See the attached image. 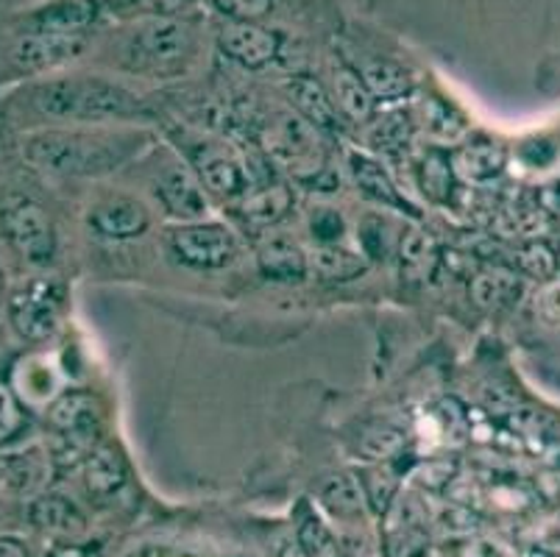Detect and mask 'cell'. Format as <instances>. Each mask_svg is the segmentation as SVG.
I'll use <instances>...</instances> for the list:
<instances>
[{
    "label": "cell",
    "mask_w": 560,
    "mask_h": 557,
    "mask_svg": "<svg viewBox=\"0 0 560 557\" xmlns=\"http://www.w3.org/2000/svg\"><path fill=\"white\" fill-rule=\"evenodd\" d=\"M167 248L182 265L198 270L223 268L237 257V240L221 223H190L167 234Z\"/></svg>",
    "instance_id": "5b68a950"
},
{
    "label": "cell",
    "mask_w": 560,
    "mask_h": 557,
    "mask_svg": "<svg viewBox=\"0 0 560 557\" xmlns=\"http://www.w3.org/2000/svg\"><path fill=\"white\" fill-rule=\"evenodd\" d=\"M149 131H37L23 140V156L54 176H106L131 162L149 146Z\"/></svg>",
    "instance_id": "6da1fadb"
},
{
    "label": "cell",
    "mask_w": 560,
    "mask_h": 557,
    "mask_svg": "<svg viewBox=\"0 0 560 557\" xmlns=\"http://www.w3.org/2000/svg\"><path fill=\"white\" fill-rule=\"evenodd\" d=\"M198 173H201V182L210 187L212 193L223 198L243 196L248 190V173L241 165L237 156H232L229 151L221 148H207L196 156Z\"/></svg>",
    "instance_id": "5bb4252c"
},
{
    "label": "cell",
    "mask_w": 560,
    "mask_h": 557,
    "mask_svg": "<svg viewBox=\"0 0 560 557\" xmlns=\"http://www.w3.org/2000/svg\"><path fill=\"white\" fill-rule=\"evenodd\" d=\"M296 544L304 552V557H343V544L318 515H307L299 524Z\"/></svg>",
    "instance_id": "1f68e13d"
},
{
    "label": "cell",
    "mask_w": 560,
    "mask_h": 557,
    "mask_svg": "<svg viewBox=\"0 0 560 557\" xmlns=\"http://www.w3.org/2000/svg\"><path fill=\"white\" fill-rule=\"evenodd\" d=\"M360 76H363L365 86H369V92L374 95V101L407 98L412 92V86H416V79H412L410 70H407L405 65H399V61L390 59L369 61V65L360 70Z\"/></svg>",
    "instance_id": "603a6c76"
},
{
    "label": "cell",
    "mask_w": 560,
    "mask_h": 557,
    "mask_svg": "<svg viewBox=\"0 0 560 557\" xmlns=\"http://www.w3.org/2000/svg\"><path fill=\"white\" fill-rule=\"evenodd\" d=\"M156 198L167 214L182 218V221H196L207 212V198H203L201 184L187 167H171L156 182Z\"/></svg>",
    "instance_id": "7c38bea8"
},
{
    "label": "cell",
    "mask_w": 560,
    "mask_h": 557,
    "mask_svg": "<svg viewBox=\"0 0 560 557\" xmlns=\"http://www.w3.org/2000/svg\"><path fill=\"white\" fill-rule=\"evenodd\" d=\"M332 98L346 117L358 123L369 120L371 112H374V95L365 86L363 76L343 61H338L332 68Z\"/></svg>",
    "instance_id": "44dd1931"
},
{
    "label": "cell",
    "mask_w": 560,
    "mask_h": 557,
    "mask_svg": "<svg viewBox=\"0 0 560 557\" xmlns=\"http://www.w3.org/2000/svg\"><path fill=\"white\" fill-rule=\"evenodd\" d=\"M438 259H441L438 257V243L430 232L412 229L405 234L399 248V265L407 282H430L438 268Z\"/></svg>",
    "instance_id": "7402d4cb"
},
{
    "label": "cell",
    "mask_w": 560,
    "mask_h": 557,
    "mask_svg": "<svg viewBox=\"0 0 560 557\" xmlns=\"http://www.w3.org/2000/svg\"><path fill=\"white\" fill-rule=\"evenodd\" d=\"M62 315V288L54 282H34L12 295L9 318L18 335L32 344H43L59 326Z\"/></svg>",
    "instance_id": "8992f818"
},
{
    "label": "cell",
    "mask_w": 560,
    "mask_h": 557,
    "mask_svg": "<svg viewBox=\"0 0 560 557\" xmlns=\"http://www.w3.org/2000/svg\"><path fill=\"white\" fill-rule=\"evenodd\" d=\"M363 490H365V499H369L371 508L376 513H388L390 502L396 497V479L390 477L385 468H371V472L363 474Z\"/></svg>",
    "instance_id": "d590c367"
},
{
    "label": "cell",
    "mask_w": 560,
    "mask_h": 557,
    "mask_svg": "<svg viewBox=\"0 0 560 557\" xmlns=\"http://www.w3.org/2000/svg\"><path fill=\"white\" fill-rule=\"evenodd\" d=\"M313 268L324 279H332V282H351V279H358V276L365 274L369 257L358 252H349L340 243L318 245L313 254Z\"/></svg>",
    "instance_id": "4316f807"
},
{
    "label": "cell",
    "mask_w": 560,
    "mask_h": 557,
    "mask_svg": "<svg viewBox=\"0 0 560 557\" xmlns=\"http://www.w3.org/2000/svg\"><path fill=\"white\" fill-rule=\"evenodd\" d=\"M48 479V457L39 449L0 454V499L34 497Z\"/></svg>",
    "instance_id": "9c48e42d"
},
{
    "label": "cell",
    "mask_w": 560,
    "mask_h": 557,
    "mask_svg": "<svg viewBox=\"0 0 560 557\" xmlns=\"http://www.w3.org/2000/svg\"><path fill=\"white\" fill-rule=\"evenodd\" d=\"M290 207H293V193L288 187H282V184H277V187H268V190H259L254 196H248L243 201L241 214L252 229H265L271 227V223L282 221Z\"/></svg>",
    "instance_id": "f1b7e54d"
},
{
    "label": "cell",
    "mask_w": 560,
    "mask_h": 557,
    "mask_svg": "<svg viewBox=\"0 0 560 557\" xmlns=\"http://www.w3.org/2000/svg\"><path fill=\"white\" fill-rule=\"evenodd\" d=\"M468 290H471V299H475L477 306L499 313V310H505V306H511L518 299L522 279L505 268H491L477 274Z\"/></svg>",
    "instance_id": "cb8c5ba5"
},
{
    "label": "cell",
    "mask_w": 560,
    "mask_h": 557,
    "mask_svg": "<svg viewBox=\"0 0 560 557\" xmlns=\"http://www.w3.org/2000/svg\"><path fill=\"white\" fill-rule=\"evenodd\" d=\"M223 54L243 68H265L268 61L277 59L279 37L273 31L259 28L254 23H232L218 37Z\"/></svg>",
    "instance_id": "ba28073f"
},
{
    "label": "cell",
    "mask_w": 560,
    "mask_h": 557,
    "mask_svg": "<svg viewBox=\"0 0 560 557\" xmlns=\"http://www.w3.org/2000/svg\"><path fill=\"white\" fill-rule=\"evenodd\" d=\"M149 227V209L137 198L115 196L90 209V229L104 240H135Z\"/></svg>",
    "instance_id": "52a82bcc"
},
{
    "label": "cell",
    "mask_w": 560,
    "mask_h": 557,
    "mask_svg": "<svg viewBox=\"0 0 560 557\" xmlns=\"http://www.w3.org/2000/svg\"><path fill=\"white\" fill-rule=\"evenodd\" d=\"M84 50V37L75 34H45L34 31L32 37H25L18 45V61L25 70H48L56 65L75 59Z\"/></svg>",
    "instance_id": "4fadbf2b"
},
{
    "label": "cell",
    "mask_w": 560,
    "mask_h": 557,
    "mask_svg": "<svg viewBox=\"0 0 560 557\" xmlns=\"http://www.w3.org/2000/svg\"><path fill=\"white\" fill-rule=\"evenodd\" d=\"M427 131H430L435 140L441 142H457L463 135H466V120L460 117V112L452 109L444 101L432 98L427 104Z\"/></svg>",
    "instance_id": "d6a6232c"
},
{
    "label": "cell",
    "mask_w": 560,
    "mask_h": 557,
    "mask_svg": "<svg viewBox=\"0 0 560 557\" xmlns=\"http://www.w3.org/2000/svg\"><path fill=\"white\" fill-rule=\"evenodd\" d=\"M288 95L293 106L302 112L304 120L315 126V129H338L340 126L338 104L313 76H296L288 84Z\"/></svg>",
    "instance_id": "9a60e30c"
},
{
    "label": "cell",
    "mask_w": 560,
    "mask_h": 557,
    "mask_svg": "<svg viewBox=\"0 0 560 557\" xmlns=\"http://www.w3.org/2000/svg\"><path fill=\"white\" fill-rule=\"evenodd\" d=\"M427 544V515L416 499H399L388 508V527H385V552L388 557H419Z\"/></svg>",
    "instance_id": "30bf717a"
},
{
    "label": "cell",
    "mask_w": 560,
    "mask_h": 557,
    "mask_svg": "<svg viewBox=\"0 0 560 557\" xmlns=\"http://www.w3.org/2000/svg\"><path fill=\"white\" fill-rule=\"evenodd\" d=\"M0 290H3V274H0Z\"/></svg>",
    "instance_id": "f6af8a7d"
},
{
    "label": "cell",
    "mask_w": 560,
    "mask_h": 557,
    "mask_svg": "<svg viewBox=\"0 0 560 557\" xmlns=\"http://www.w3.org/2000/svg\"><path fill=\"white\" fill-rule=\"evenodd\" d=\"M126 485V466L120 454L109 446H98L86 460V488L98 499L112 497Z\"/></svg>",
    "instance_id": "484cf974"
},
{
    "label": "cell",
    "mask_w": 560,
    "mask_h": 557,
    "mask_svg": "<svg viewBox=\"0 0 560 557\" xmlns=\"http://www.w3.org/2000/svg\"><path fill=\"white\" fill-rule=\"evenodd\" d=\"M518 265H522L524 274L538 276V279H549L558 268V257L549 252L544 243H529L524 245L522 254H518Z\"/></svg>",
    "instance_id": "f35d334b"
},
{
    "label": "cell",
    "mask_w": 560,
    "mask_h": 557,
    "mask_svg": "<svg viewBox=\"0 0 560 557\" xmlns=\"http://www.w3.org/2000/svg\"><path fill=\"white\" fill-rule=\"evenodd\" d=\"M192 54L190 25L171 18H151L131 31L126 43V65L131 70H151V73H167L176 70L182 61Z\"/></svg>",
    "instance_id": "3957f363"
},
{
    "label": "cell",
    "mask_w": 560,
    "mask_h": 557,
    "mask_svg": "<svg viewBox=\"0 0 560 557\" xmlns=\"http://www.w3.org/2000/svg\"><path fill=\"white\" fill-rule=\"evenodd\" d=\"M20 427H23V410H20L18 396L12 387L0 382V443L9 441Z\"/></svg>",
    "instance_id": "60d3db41"
},
{
    "label": "cell",
    "mask_w": 560,
    "mask_h": 557,
    "mask_svg": "<svg viewBox=\"0 0 560 557\" xmlns=\"http://www.w3.org/2000/svg\"><path fill=\"white\" fill-rule=\"evenodd\" d=\"M98 402L90 393H65L50 405L48 421L50 427L59 429L65 438H86L98 427Z\"/></svg>",
    "instance_id": "2e32d148"
},
{
    "label": "cell",
    "mask_w": 560,
    "mask_h": 557,
    "mask_svg": "<svg viewBox=\"0 0 560 557\" xmlns=\"http://www.w3.org/2000/svg\"><path fill=\"white\" fill-rule=\"evenodd\" d=\"M349 167H351V176H354V182H358V187L365 193V196L374 198V201H380V204H385V207L407 209V212H412L410 204L399 196L396 184L390 182V176L385 173V167H382L380 162L371 160V156H365V153L351 151Z\"/></svg>",
    "instance_id": "ffe728a7"
},
{
    "label": "cell",
    "mask_w": 560,
    "mask_h": 557,
    "mask_svg": "<svg viewBox=\"0 0 560 557\" xmlns=\"http://www.w3.org/2000/svg\"><path fill=\"white\" fill-rule=\"evenodd\" d=\"M3 232L20 257L32 265H48L56 254V232L43 207L28 198H14L0 212Z\"/></svg>",
    "instance_id": "277c9868"
},
{
    "label": "cell",
    "mask_w": 560,
    "mask_h": 557,
    "mask_svg": "<svg viewBox=\"0 0 560 557\" xmlns=\"http://www.w3.org/2000/svg\"><path fill=\"white\" fill-rule=\"evenodd\" d=\"M320 499H324L329 513L343 521L363 519L365 504H369L363 483L354 474H335V477H329L324 488H320Z\"/></svg>",
    "instance_id": "d4e9b609"
},
{
    "label": "cell",
    "mask_w": 560,
    "mask_h": 557,
    "mask_svg": "<svg viewBox=\"0 0 560 557\" xmlns=\"http://www.w3.org/2000/svg\"><path fill=\"white\" fill-rule=\"evenodd\" d=\"M34 527L54 538H79L86 533V519L73 499L62 494H39L28 508Z\"/></svg>",
    "instance_id": "8fae6325"
},
{
    "label": "cell",
    "mask_w": 560,
    "mask_h": 557,
    "mask_svg": "<svg viewBox=\"0 0 560 557\" xmlns=\"http://www.w3.org/2000/svg\"><path fill=\"white\" fill-rule=\"evenodd\" d=\"M315 137L310 131L307 123L296 120V117H282L271 129V137H268V151L277 156L279 162L293 171L302 162H313L315 156Z\"/></svg>",
    "instance_id": "d6986e66"
},
{
    "label": "cell",
    "mask_w": 560,
    "mask_h": 557,
    "mask_svg": "<svg viewBox=\"0 0 560 557\" xmlns=\"http://www.w3.org/2000/svg\"><path fill=\"white\" fill-rule=\"evenodd\" d=\"M20 368H23V374L18 380L20 393L34 405H43V402L54 398L59 385H62L59 376H56V365H50L45 357H28Z\"/></svg>",
    "instance_id": "f546056e"
},
{
    "label": "cell",
    "mask_w": 560,
    "mask_h": 557,
    "mask_svg": "<svg viewBox=\"0 0 560 557\" xmlns=\"http://www.w3.org/2000/svg\"><path fill=\"white\" fill-rule=\"evenodd\" d=\"M536 310L549 324H560V282H547L536 295Z\"/></svg>",
    "instance_id": "7bdbcfd3"
},
{
    "label": "cell",
    "mask_w": 560,
    "mask_h": 557,
    "mask_svg": "<svg viewBox=\"0 0 560 557\" xmlns=\"http://www.w3.org/2000/svg\"><path fill=\"white\" fill-rule=\"evenodd\" d=\"M54 557H59V555H54Z\"/></svg>",
    "instance_id": "bcb514c9"
},
{
    "label": "cell",
    "mask_w": 560,
    "mask_h": 557,
    "mask_svg": "<svg viewBox=\"0 0 560 557\" xmlns=\"http://www.w3.org/2000/svg\"><path fill=\"white\" fill-rule=\"evenodd\" d=\"M0 557H28V549H25L23 541L0 535Z\"/></svg>",
    "instance_id": "ee69618b"
},
{
    "label": "cell",
    "mask_w": 560,
    "mask_h": 557,
    "mask_svg": "<svg viewBox=\"0 0 560 557\" xmlns=\"http://www.w3.org/2000/svg\"><path fill=\"white\" fill-rule=\"evenodd\" d=\"M259 274L273 282H302L307 276V257L293 240L271 237L257 252Z\"/></svg>",
    "instance_id": "e0dca14e"
},
{
    "label": "cell",
    "mask_w": 560,
    "mask_h": 557,
    "mask_svg": "<svg viewBox=\"0 0 560 557\" xmlns=\"http://www.w3.org/2000/svg\"><path fill=\"white\" fill-rule=\"evenodd\" d=\"M34 106L56 120H129L142 115V101L115 81L79 76L56 79L34 90Z\"/></svg>",
    "instance_id": "7a4b0ae2"
},
{
    "label": "cell",
    "mask_w": 560,
    "mask_h": 557,
    "mask_svg": "<svg viewBox=\"0 0 560 557\" xmlns=\"http://www.w3.org/2000/svg\"><path fill=\"white\" fill-rule=\"evenodd\" d=\"M401 432L399 429L388 427V423H376V427H369L363 436L358 438V452L363 454L365 460H385L390 454L399 452L401 446Z\"/></svg>",
    "instance_id": "e575fe53"
},
{
    "label": "cell",
    "mask_w": 560,
    "mask_h": 557,
    "mask_svg": "<svg viewBox=\"0 0 560 557\" xmlns=\"http://www.w3.org/2000/svg\"><path fill=\"white\" fill-rule=\"evenodd\" d=\"M455 165L471 182H488V178L499 176L502 167H505V148L488 140L471 142V146H463L457 151Z\"/></svg>",
    "instance_id": "83f0119b"
},
{
    "label": "cell",
    "mask_w": 560,
    "mask_h": 557,
    "mask_svg": "<svg viewBox=\"0 0 560 557\" xmlns=\"http://www.w3.org/2000/svg\"><path fill=\"white\" fill-rule=\"evenodd\" d=\"M421 190L430 201L446 204L452 196V160L450 153H444L441 148H432L427 151V156L421 160L419 167Z\"/></svg>",
    "instance_id": "4dcf8cb0"
},
{
    "label": "cell",
    "mask_w": 560,
    "mask_h": 557,
    "mask_svg": "<svg viewBox=\"0 0 560 557\" xmlns=\"http://www.w3.org/2000/svg\"><path fill=\"white\" fill-rule=\"evenodd\" d=\"M410 140H412V123L410 117L401 115V112H394V115H388L385 120H380L374 129H371V146L382 148V151H388V153L405 151V148L410 146Z\"/></svg>",
    "instance_id": "836d02e7"
},
{
    "label": "cell",
    "mask_w": 560,
    "mask_h": 557,
    "mask_svg": "<svg viewBox=\"0 0 560 557\" xmlns=\"http://www.w3.org/2000/svg\"><path fill=\"white\" fill-rule=\"evenodd\" d=\"M215 7L234 23H257L273 9V0H215Z\"/></svg>",
    "instance_id": "ab89813d"
},
{
    "label": "cell",
    "mask_w": 560,
    "mask_h": 557,
    "mask_svg": "<svg viewBox=\"0 0 560 557\" xmlns=\"http://www.w3.org/2000/svg\"><path fill=\"white\" fill-rule=\"evenodd\" d=\"M101 0H59L54 7L43 9L34 18L37 31L45 34H75L84 37V31L98 20Z\"/></svg>",
    "instance_id": "ac0fdd59"
},
{
    "label": "cell",
    "mask_w": 560,
    "mask_h": 557,
    "mask_svg": "<svg viewBox=\"0 0 560 557\" xmlns=\"http://www.w3.org/2000/svg\"><path fill=\"white\" fill-rule=\"evenodd\" d=\"M115 12L149 14V18H171L190 7V0H112Z\"/></svg>",
    "instance_id": "74e56055"
},
{
    "label": "cell",
    "mask_w": 560,
    "mask_h": 557,
    "mask_svg": "<svg viewBox=\"0 0 560 557\" xmlns=\"http://www.w3.org/2000/svg\"><path fill=\"white\" fill-rule=\"evenodd\" d=\"M360 243H363L365 257L380 259L388 254V243H385V223L380 218H365L360 227Z\"/></svg>",
    "instance_id": "b9f144b4"
},
{
    "label": "cell",
    "mask_w": 560,
    "mask_h": 557,
    "mask_svg": "<svg viewBox=\"0 0 560 557\" xmlns=\"http://www.w3.org/2000/svg\"><path fill=\"white\" fill-rule=\"evenodd\" d=\"M346 232V223L343 218H340L338 209H315L313 218H310V234H313V240H318V245H332V243H340V237H343Z\"/></svg>",
    "instance_id": "8d00e7d4"
}]
</instances>
